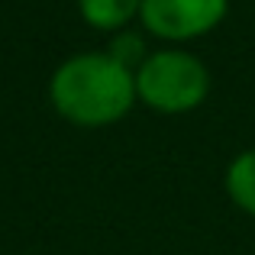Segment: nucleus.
I'll list each match as a JSON object with an SVG mask.
<instances>
[{
  "instance_id": "f03ea898",
  "label": "nucleus",
  "mask_w": 255,
  "mask_h": 255,
  "mask_svg": "<svg viewBox=\"0 0 255 255\" xmlns=\"http://www.w3.org/2000/svg\"><path fill=\"white\" fill-rule=\"evenodd\" d=\"M210 97V68L184 45L152 49L136 68V100L165 117L194 113Z\"/></svg>"
},
{
  "instance_id": "7ed1b4c3",
  "label": "nucleus",
  "mask_w": 255,
  "mask_h": 255,
  "mask_svg": "<svg viewBox=\"0 0 255 255\" xmlns=\"http://www.w3.org/2000/svg\"><path fill=\"white\" fill-rule=\"evenodd\" d=\"M230 13V0H142L139 26L145 36L184 45L213 32Z\"/></svg>"
},
{
  "instance_id": "f257e3e1",
  "label": "nucleus",
  "mask_w": 255,
  "mask_h": 255,
  "mask_svg": "<svg viewBox=\"0 0 255 255\" xmlns=\"http://www.w3.org/2000/svg\"><path fill=\"white\" fill-rule=\"evenodd\" d=\"M49 104L65 123L81 129L113 126L139 104L136 71L120 65L107 49L68 55L49 78Z\"/></svg>"
},
{
  "instance_id": "39448f33",
  "label": "nucleus",
  "mask_w": 255,
  "mask_h": 255,
  "mask_svg": "<svg viewBox=\"0 0 255 255\" xmlns=\"http://www.w3.org/2000/svg\"><path fill=\"white\" fill-rule=\"evenodd\" d=\"M223 187H226V197L246 217L255 220V145L233 155V162L226 165V174H223Z\"/></svg>"
},
{
  "instance_id": "423d86ee",
  "label": "nucleus",
  "mask_w": 255,
  "mask_h": 255,
  "mask_svg": "<svg viewBox=\"0 0 255 255\" xmlns=\"http://www.w3.org/2000/svg\"><path fill=\"white\" fill-rule=\"evenodd\" d=\"M107 52H110L120 65H126L129 71H136L152 49H149V42H145V32H136V29L126 26V29L113 32V36L107 39Z\"/></svg>"
},
{
  "instance_id": "20e7f679",
  "label": "nucleus",
  "mask_w": 255,
  "mask_h": 255,
  "mask_svg": "<svg viewBox=\"0 0 255 255\" xmlns=\"http://www.w3.org/2000/svg\"><path fill=\"white\" fill-rule=\"evenodd\" d=\"M139 10H142V0H78L81 19L107 36L132 26L139 19Z\"/></svg>"
}]
</instances>
